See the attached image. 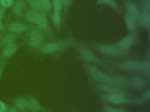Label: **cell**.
<instances>
[{
    "mask_svg": "<svg viewBox=\"0 0 150 112\" xmlns=\"http://www.w3.org/2000/svg\"><path fill=\"white\" fill-rule=\"evenodd\" d=\"M141 22L142 24L146 27L150 26V16L149 14L144 13L141 17Z\"/></svg>",
    "mask_w": 150,
    "mask_h": 112,
    "instance_id": "16",
    "label": "cell"
},
{
    "mask_svg": "<svg viewBox=\"0 0 150 112\" xmlns=\"http://www.w3.org/2000/svg\"><path fill=\"white\" fill-rule=\"evenodd\" d=\"M8 112H16V111L15 109H13V108H10V109L8 110Z\"/></svg>",
    "mask_w": 150,
    "mask_h": 112,
    "instance_id": "32",
    "label": "cell"
},
{
    "mask_svg": "<svg viewBox=\"0 0 150 112\" xmlns=\"http://www.w3.org/2000/svg\"><path fill=\"white\" fill-rule=\"evenodd\" d=\"M81 53L84 58L87 61H94L95 60V57L92 52L88 49L85 48L81 49Z\"/></svg>",
    "mask_w": 150,
    "mask_h": 112,
    "instance_id": "11",
    "label": "cell"
},
{
    "mask_svg": "<svg viewBox=\"0 0 150 112\" xmlns=\"http://www.w3.org/2000/svg\"><path fill=\"white\" fill-rule=\"evenodd\" d=\"M100 49L104 53L110 55H116L119 52L118 49L112 46H101Z\"/></svg>",
    "mask_w": 150,
    "mask_h": 112,
    "instance_id": "8",
    "label": "cell"
},
{
    "mask_svg": "<svg viewBox=\"0 0 150 112\" xmlns=\"http://www.w3.org/2000/svg\"><path fill=\"white\" fill-rule=\"evenodd\" d=\"M6 106L2 102L0 101V112H4L6 111Z\"/></svg>",
    "mask_w": 150,
    "mask_h": 112,
    "instance_id": "26",
    "label": "cell"
},
{
    "mask_svg": "<svg viewBox=\"0 0 150 112\" xmlns=\"http://www.w3.org/2000/svg\"><path fill=\"white\" fill-rule=\"evenodd\" d=\"M54 11H60L61 8V0H53Z\"/></svg>",
    "mask_w": 150,
    "mask_h": 112,
    "instance_id": "25",
    "label": "cell"
},
{
    "mask_svg": "<svg viewBox=\"0 0 150 112\" xmlns=\"http://www.w3.org/2000/svg\"><path fill=\"white\" fill-rule=\"evenodd\" d=\"M129 15L136 18L138 17L139 12L138 9L135 5H130L129 7Z\"/></svg>",
    "mask_w": 150,
    "mask_h": 112,
    "instance_id": "15",
    "label": "cell"
},
{
    "mask_svg": "<svg viewBox=\"0 0 150 112\" xmlns=\"http://www.w3.org/2000/svg\"><path fill=\"white\" fill-rule=\"evenodd\" d=\"M2 17L0 16V31L3 30L4 28V25L2 23Z\"/></svg>",
    "mask_w": 150,
    "mask_h": 112,
    "instance_id": "27",
    "label": "cell"
},
{
    "mask_svg": "<svg viewBox=\"0 0 150 112\" xmlns=\"http://www.w3.org/2000/svg\"><path fill=\"white\" fill-rule=\"evenodd\" d=\"M28 106L30 110L33 112H37L40 108L38 102L34 100L30 101L29 103H28Z\"/></svg>",
    "mask_w": 150,
    "mask_h": 112,
    "instance_id": "14",
    "label": "cell"
},
{
    "mask_svg": "<svg viewBox=\"0 0 150 112\" xmlns=\"http://www.w3.org/2000/svg\"><path fill=\"white\" fill-rule=\"evenodd\" d=\"M35 23L42 29L45 30H48L49 29V26L48 21L44 16L42 15H38L37 17Z\"/></svg>",
    "mask_w": 150,
    "mask_h": 112,
    "instance_id": "5",
    "label": "cell"
},
{
    "mask_svg": "<svg viewBox=\"0 0 150 112\" xmlns=\"http://www.w3.org/2000/svg\"><path fill=\"white\" fill-rule=\"evenodd\" d=\"M101 1L106 4H111L113 1V0H101Z\"/></svg>",
    "mask_w": 150,
    "mask_h": 112,
    "instance_id": "29",
    "label": "cell"
},
{
    "mask_svg": "<svg viewBox=\"0 0 150 112\" xmlns=\"http://www.w3.org/2000/svg\"><path fill=\"white\" fill-rule=\"evenodd\" d=\"M52 20L54 24L57 26H59L60 24V16L59 11H54L52 15Z\"/></svg>",
    "mask_w": 150,
    "mask_h": 112,
    "instance_id": "20",
    "label": "cell"
},
{
    "mask_svg": "<svg viewBox=\"0 0 150 112\" xmlns=\"http://www.w3.org/2000/svg\"><path fill=\"white\" fill-rule=\"evenodd\" d=\"M30 4L35 8L39 9L41 8L40 0H29Z\"/></svg>",
    "mask_w": 150,
    "mask_h": 112,
    "instance_id": "23",
    "label": "cell"
},
{
    "mask_svg": "<svg viewBox=\"0 0 150 112\" xmlns=\"http://www.w3.org/2000/svg\"><path fill=\"white\" fill-rule=\"evenodd\" d=\"M1 36H0V40H1Z\"/></svg>",
    "mask_w": 150,
    "mask_h": 112,
    "instance_id": "34",
    "label": "cell"
},
{
    "mask_svg": "<svg viewBox=\"0 0 150 112\" xmlns=\"http://www.w3.org/2000/svg\"><path fill=\"white\" fill-rule=\"evenodd\" d=\"M108 99L110 102L114 104H122L124 103L125 101L124 97L118 94H110L109 95Z\"/></svg>",
    "mask_w": 150,
    "mask_h": 112,
    "instance_id": "6",
    "label": "cell"
},
{
    "mask_svg": "<svg viewBox=\"0 0 150 112\" xmlns=\"http://www.w3.org/2000/svg\"><path fill=\"white\" fill-rule=\"evenodd\" d=\"M30 43L31 45L34 46H38L42 43L43 39V35L40 31L34 30L30 32Z\"/></svg>",
    "mask_w": 150,
    "mask_h": 112,
    "instance_id": "1",
    "label": "cell"
},
{
    "mask_svg": "<svg viewBox=\"0 0 150 112\" xmlns=\"http://www.w3.org/2000/svg\"><path fill=\"white\" fill-rule=\"evenodd\" d=\"M106 112H117V109L111 108H109L106 109Z\"/></svg>",
    "mask_w": 150,
    "mask_h": 112,
    "instance_id": "28",
    "label": "cell"
},
{
    "mask_svg": "<svg viewBox=\"0 0 150 112\" xmlns=\"http://www.w3.org/2000/svg\"><path fill=\"white\" fill-rule=\"evenodd\" d=\"M90 72L91 75L98 80L108 83H111L114 81V80L112 78H110L96 68H91Z\"/></svg>",
    "mask_w": 150,
    "mask_h": 112,
    "instance_id": "2",
    "label": "cell"
},
{
    "mask_svg": "<svg viewBox=\"0 0 150 112\" xmlns=\"http://www.w3.org/2000/svg\"><path fill=\"white\" fill-rule=\"evenodd\" d=\"M150 90H148L147 92H146V93L145 94V98L146 99H149L150 98Z\"/></svg>",
    "mask_w": 150,
    "mask_h": 112,
    "instance_id": "30",
    "label": "cell"
},
{
    "mask_svg": "<svg viewBox=\"0 0 150 112\" xmlns=\"http://www.w3.org/2000/svg\"><path fill=\"white\" fill-rule=\"evenodd\" d=\"M133 42V37L131 36H128L121 40L119 43V46L121 48L127 49L131 46Z\"/></svg>",
    "mask_w": 150,
    "mask_h": 112,
    "instance_id": "10",
    "label": "cell"
},
{
    "mask_svg": "<svg viewBox=\"0 0 150 112\" xmlns=\"http://www.w3.org/2000/svg\"><path fill=\"white\" fill-rule=\"evenodd\" d=\"M0 75H1V72H0Z\"/></svg>",
    "mask_w": 150,
    "mask_h": 112,
    "instance_id": "35",
    "label": "cell"
},
{
    "mask_svg": "<svg viewBox=\"0 0 150 112\" xmlns=\"http://www.w3.org/2000/svg\"><path fill=\"white\" fill-rule=\"evenodd\" d=\"M29 28L27 25L21 23H14L10 24L9 30L12 32L21 33L24 32L28 30Z\"/></svg>",
    "mask_w": 150,
    "mask_h": 112,
    "instance_id": "4",
    "label": "cell"
},
{
    "mask_svg": "<svg viewBox=\"0 0 150 112\" xmlns=\"http://www.w3.org/2000/svg\"><path fill=\"white\" fill-rule=\"evenodd\" d=\"M13 4V0H0V4L5 8H9Z\"/></svg>",
    "mask_w": 150,
    "mask_h": 112,
    "instance_id": "22",
    "label": "cell"
},
{
    "mask_svg": "<svg viewBox=\"0 0 150 112\" xmlns=\"http://www.w3.org/2000/svg\"><path fill=\"white\" fill-rule=\"evenodd\" d=\"M142 64L137 61H128L121 64L122 69L127 71H137L142 68Z\"/></svg>",
    "mask_w": 150,
    "mask_h": 112,
    "instance_id": "3",
    "label": "cell"
},
{
    "mask_svg": "<svg viewBox=\"0 0 150 112\" xmlns=\"http://www.w3.org/2000/svg\"><path fill=\"white\" fill-rule=\"evenodd\" d=\"M16 49V46L13 43L7 45L3 50L4 56L6 57H11L15 53Z\"/></svg>",
    "mask_w": 150,
    "mask_h": 112,
    "instance_id": "9",
    "label": "cell"
},
{
    "mask_svg": "<svg viewBox=\"0 0 150 112\" xmlns=\"http://www.w3.org/2000/svg\"><path fill=\"white\" fill-rule=\"evenodd\" d=\"M17 107L20 108H24L28 106V102L24 98H20L18 99L16 102Z\"/></svg>",
    "mask_w": 150,
    "mask_h": 112,
    "instance_id": "19",
    "label": "cell"
},
{
    "mask_svg": "<svg viewBox=\"0 0 150 112\" xmlns=\"http://www.w3.org/2000/svg\"><path fill=\"white\" fill-rule=\"evenodd\" d=\"M38 14L34 10H29L26 14V18L30 22H35Z\"/></svg>",
    "mask_w": 150,
    "mask_h": 112,
    "instance_id": "13",
    "label": "cell"
},
{
    "mask_svg": "<svg viewBox=\"0 0 150 112\" xmlns=\"http://www.w3.org/2000/svg\"><path fill=\"white\" fill-rule=\"evenodd\" d=\"M125 22H126L127 27L129 28V29L132 30L135 29L136 26V22H135V18H134L130 15H128L126 16Z\"/></svg>",
    "mask_w": 150,
    "mask_h": 112,
    "instance_id": "12",
    "label": "cell"
},
{
    "mask_svg": "<svg viewBox=\"0 0 150 112\" xmlns=\"http://www.w3.org/2000/svg\"><path fill=\"white\" fill-rule=\"evenodd\" d=\"M15 39V36L13 34H8L6 35L2 40V43L3 44L8 45L12 43Z\"/></svg>",
    "mask_w": 150,
    "mask_h": 112,
    "instance_id": "17",
    "label": "cell"
},
{
    "mask_svg": "<svg viewBox=\"0 0 150 112\" xmlns=\"http://www.w3.org/2000/svg\"><path fill=\"white\" fill-rule=\"evenodd\" d=\"M22 5L20 3H17L14 7L13 11L15 14L17 15H20L22 12Z\"/></svg>",
    "mask_w": 150,
    "mask_h": 112,
    "instance_id": "21",
    "label": "cell"
},
{
    "mask_svg": "<svg viewBox=\"0 0 150 112\" xmlns=\"http://www.w3.org/2000/svg\"><path fill=\"white\" fill-rule=\"evenodd\" d=\"M59 46L55 43H50L44 45L42 48V50L45 53H51L57 50Z\"/></svg>",
    "mask_w": 150,
    "mask_h": 112,
    "instance_id": "7",
    "label": "cell"
},
{
    "mask_svg": "<svg viewBox=\"0 0 150 112\" xmlns=\"http://www.w3.org/2000/svg\"><path fill=\"white\" fill-rule=\"evenodd\" d=\"M133 85L137 87H140L144 84V81L140 78H135L133 80Z\"/></svg>",
    "mask_w": 150,
    "mask_h": 112,
    "instance_id": "24",
    "label": "cell"
},
{
    "mask_svg": "<svg viewBox=\"0 0 150 112\" xmlns=\"http://www.w3.org/2000/svg\"><path fill=\"white\" fill-rule=\"evenodd\" d=\"M70 0H61V1L63 2L65 4H67L69 2Z\"/></svg>",
    "mask_w": 150,
    "mask_h": 112,
    "instance_id": "31",
    "label": "cell"
},
{
    "mask_svg": "<svg viewBox=\"0 0 150 112\" xmlns=\"http://www.w3.org/2000/svg\"><path fill=\"white\" fill-rule=\"evenodd\" d=\"M41 8L45 11L50 10L51 7L50 0H40Z\"/></svg>",
    "mask_w": 150,
    "mask_h": 112,
    "instance_id": "18",
    "label": "cell"
},
{
    "mask_svg": "<svg viewBox=\"0 0 150 112\" xmlns=\"http://www.w3.org/2000/svg\"><path fill=\"white\" fill-rule=\"evenodd\" d=\"M117 112H126L124 110H121V109H117Z\"/></svg>",
    "mask_w": 150,
    "mask_h": 112,
    "instance_id": "33",
    "label": "cell"
}]
</instances>
